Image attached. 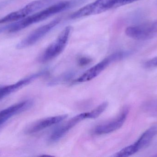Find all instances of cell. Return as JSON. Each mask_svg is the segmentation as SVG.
Here are the masks:
<instances>
[{"instance_id":"obj_1","label":"cell","mask_w":157,"mask_h":157,"mask_svg":"<svg viewBox=\"0 0 157 157\" xmlns=\"http://www.w3.org/2000/svg\"><path fill=\"white\" fill-rule=\"evenodd\" d=\"M70 5L71 3L69 2H62L55 4L40 12L26 17L18 21V22L11 24L8 30L11 33L20 31L31 25L42 21L55 14L64 11L69 8Z\"/></svg>"},{"instance_id":"obj_2","label":"cell","mask_w":157,"mask_h":157,"mask_svg":"<svg viewBox=\"0 0 157 157\" xmlns=\"http://www.w3.org/2000/svg\"><path fill=\"white\" fill-rule=\"evenodd\" d=\"M126 52H118L111 54L101 61L87 70L80 77L75 80L76 83H84L94 79L104 71L111 64L121 60L129 55Z\"/></svg>"},{"instance_id":"obj_3","label":"cell","mask_w":157,"mask_h":157,"mask_svg":"<svg viewBox=\"0 0 157 157\" xmlns=\"http://www.w3.org/2000/svg\"><path fill=\"white\" fill-rule=\"evenodd\" d=\"M71 31V27L68 26L65 27L56 40L50 44L42 53L40 58V62H47L59 56L66 47Z\"/></svg>"},{"instance_id":"obj_4","label":"cell","mask_w":157,"mask_h":157,"mask_svg":"<svg viewBox=\"0 0 157 157\" xmlns=\"http://www.w3.org/2000/svg\"><path fill=\"white\" fill-rule=\"evenodd\" d=\"M128 37L137 40H147L157 37V20L153 22L131 26L125 29Z\"/></svg>"},{"instance_id":"obj_5","label":"cell","mask_w":157,"mask_h":157,"mask_svg":"<svg viewBox=\"0 0 157 157\" xmlns=\"http://www.w3.org/2000/svg\"><path fill=\"white\" fill-rule=\"evenodd\" d=\"M60 20V18H56L50 23L38 28L25 38L19 42L17 45V49H20L34 45L57 26Z\"/></svg>"},{"instance_id":"obj_6","label":"cell","mask_w":157,"mask_h":157,"mask_svg":"<svg viewBox=\"0 0 157 157\" xmlns=\"http://www.w3.org/2000/svg\"><path fill=\"white\" fill-rule=\"evenodd\" d=\"M45 0L33 1L17 11L12 12L0 18V24L19 21L37 11L44 5Z\"/></svg>"},{"instance_id":"obj_7","label":"cell","mask_w":157,"mask_h":157,"mask_svg":"<svg viewBox=\"0 0 157 157\" xmlns=\"http://www.w3.org/2000/svg\"><path fill=\"white\" fill-rule=\"evenodd\" d=\"M46 71H42L36 73L31 75L19 80L17 83L9 85L0 86V100L7 96L9 95L16 92L17 90L23 88L24 87L29 84L31 82L40 77L43 76L47 73Z\"/></svg>"},{"instance_id":"obj_8","label":"cell","mask_w":157,"mask_h":157,"mask_svg":"<svg viewBox=\"0 0 157 157\" xmlns=\"http://www.w3.org/2000/svg\"><path fill=\"white\" fill-rule=\"evenodd\" d=\"M128 114V109H125L116 119L97 126L94 130V133L101 135L110 133L119 130L124 124Z\"/></svg>"},{"instance_id":"obj_9","label":"cell","mask_w":157,"mask_h":157,"mask_svg":"<svg viewBox=\"0 0 157 157\" xmlns=\"http://www.w3.org/2000/svg\"><path fill=\"white\" fill-rule=\"evenodd\" d=\"M85 119H87L86 112L80 113L75 116L68 121L66 122L64 124H62L57 128L52 134L50 137V140L52 142L59 141L77 124Z\"/></svg>"},{"instance_id":"obj_10","label":"cell","mask_w":157,"mask_h":157,"mask_svg":"<svg viewBox=\"0 0 157 157\" xmlns=\"http://www.w3.org/2000/svg\"><path fill=\"white\" fill-rule=\"evenodd\" d=\"M68 117L67 115H59L48 117L37 121L27 127L25 132L27 134H32L42 131L54 124L61 122Z\"/></svg>"},{"instance_id":"obj_11","label":"cell","mask_w":157,"mask_h":157,"mask_svg":"<svg viewBox=\"0 0 157 157\" xmlns=\"http://www.w3.org/2000/svg\"><path fill=\"white\" fill-rule=\"evenodd\" d=\"M33 102L30 100H24L12 105L0 112V126L14 115L25 112L30 108Z\"/></svg>"},{"instance_id":"obj_12","label":"cell","mask_w":157,"mask_h":157,"mask_svg":"<svg viewBox=\"0 0 157 157\" xmlns=\"http://www.w3.org/2000/svg\"><path fill=\"white\" fill-rule=\"evenodd\" d=\"M107 0H96L89 4L71 15V18L77 19L92 15L98 14L105 12L104 5Z\"/></svg>"},{"instance_id":"obj_13","label":"cell","mask_w":157,"mask_h":157,"mask_svg":"<svg viewBox=\"0 0 157 157\" xmlns=\"http://www.w3.org/2000/svg\"><path fill=\"white\" fill-rule=\"evenodd\" d=\"M157 133V128L152 127L146 131L136 142L135 144L139 150L146 147L151 143Z\"/></svg>"},{"instance_id":"obj_14","label":"cell","mask_w":157,"mask_h":157,"mask_svg":"<svg viewBox=\"0 0 157 157\" xmlns=\"http://www.w3.org/2000/svg\"><path fill=\"white\" fill-rule=\"evenodd\" d=\"M139 0H107L104 5L105 11L132 3Z\"/></svg>"},{"instance_id":"obj_15","label":"cell","mask_w":157,"mask_h":157,"mask_svg":"<svg viewBox=\"0 0 157 157\" xmlns=\"http://www.w3.org/2000/svg\"><path fill=\"white\" fill-rule=\"evenodd\" d=\"M139 151L135 143L126 147L114 155V157H126L130 156Z\"/></svg>"},{"instance_id":"obj_16","label":"cell","mask_w":157,"mask_h":157,"mask_svg":"<svg viewBox=\"0 0 157 157\" xmlns=\"http://www.w3.org/2000/svg\"><path fill=\"white\" fill-rule=\"evenodd\" d=\"M108 106V102H104L91 111L86 112L87 119H93L98 118L106 110Z\"/></svg>"},{"instance_id":"obj_17","label":"cell","mask_w":157,"mask_h":157,"mask_svg":"<svg viewBox=\"0 0 157 157\" xmlns=\"http://www.w3.org/2000/svg\"><path fill=\"white\" fill-rule=\"evenodd\" d=\"M144 66L146 68H155L157 67V56L148 60L145 63Z\"/></svg>"},{"instance_id":"obj_18","label":"cell","mask_w":157,"mask_h":157,"mask_svg":"<svg viewBox=\"0 0 157 157\" xmlns=\"http://www.w3.org/2000/svg\"><path fill=\"white\" fill-rule=\"evenodd\" d=\"M92 61V60L90 58L86 57H81L78 59V64L81 66H85L87 65Z\"/></svg>"},{"instance_id":"obj_19","label":"cell","mask_w":157,"mask_h":157,"mask_svg":"<svg viewBox=\"0 0 157 157\" xmlns=\"http://www.w3.org/2000/svg\"><path fill=\"white\" fill-rule=\"evenodd\" d=\"M10 26L11 25H8V26H5L4 27H2L0 28V33L3 32V31H5L6 30H9V28H10Z\"/></svg>"}]
</instances>
